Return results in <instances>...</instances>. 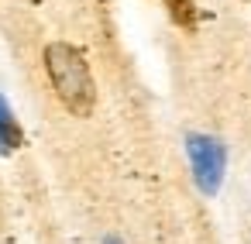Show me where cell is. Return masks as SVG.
Masks as SVG:
<instances>
[{"label": "cell", "mask_w": 251, "mask_h": 244, "mask_svg": "<svg viewBox=\"0 0 251 244\" xmlns=\"http://www.w3.org/2000/svg\"><path fill=\"white\" fill-rule=\"evenodd\" d=\"M45 73L59 97V103L73 117H90L97 107V83L90 73L86 55L69 42H49L45 45Z\"/></svg>", "instance_id": "cell-1"}, {"label": "cell", "mask_w": 251, "mask_h": 244, "mask_svg": "<svg viewBox=\"0 0 251 244\" xmlns=\"http://www.w3.org/2000/svg\"><path fill=\"white\" fill-rule=\"evenodd\" d=\"M186 155H189V169H193V182L200 193L213 196L224 182V169H227V148L220 138L213 134H186Z\"/></svg>", "instance_id": "cell-2"}, {"label": "cell", "mask_w": 251, "mask_h": 244, "mask_svg": "<svg viewBox=\"0 0 251 244\" xmlns=\"http://www.w3.org/2000/svg\"><path fill=\"white\" fill-rule=\"evenodd\" d=\"M21 145H25V131H21L11 103L0 97V155H14Z\"/></svg>", "instance_id": "cell-3"}, {"label": "cell", "mask_w": 251, "mask_h": 244, "mask_svg": "<svg viewBox=\"0 0 251 244\" xmlns=\"http://www.w3.org/2000/svg\"><path fill=\"white\" fill-rule=\"evenodd\" d=\"M165 11H169V21L182 31H193L196 28V4L193 0H165Z\"/></svg>", "instance_id": "cell-4"}, {"label": "cell", "mask_w": 251, "mask_h": 244, "mask_svg": "<svg viewBox=\"0 0 251 244\" xmlns=\"http://www.w3.org/2000/svg\"><path fill=\"white\" fill-rule=\"evenodd\" d=\"M103 244H121V241H117V237H107V241H103Z\"/></svg>", "instance_id": "cell-5"}]
</instances>
